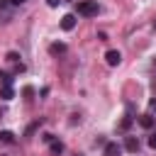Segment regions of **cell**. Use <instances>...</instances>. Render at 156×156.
<instances>
[{
    "label": "cell",
    "mask_w": 156,
    "mask_h": 156,
    "mask_svg": "<svg viewBox=\"0 0 156 156\" xmlns=\"http://www.w3.org/2000/svg\"><path fill=\"white\" fill-rule=\"evenodd\" d=\"M151 107H156V100H151Z\"/></svg>",
    "instance_id": "17"
},
{
    "label": "cell",
    "mask_w": 156,
    "mask_h": 156,
    "mask_svg": "<svg viewBox=\"0 0 156 156\" xmlns=\"http://www.w3.org/2000/svg\"><path fill=\"white\" fill-rule=\"evenodd\" d=\"M58 2H63V0H46V5H49V7H58Z\"/></svg>",
    "instance_id": "14"
},
{
    "label": "cell",
    "mask_w": 156,
    "mask_h": 156,
    "mask_svg": "<svg viewBox=\"0 0 156 156\" xmlns=\"http://www.w3.org/2000/svg\"><path fill=\"white\" fill-rule=\"evenodd\" d=\"M7 61H10V63H17V61H20V54L10 51V54H7Z\"/></svg>",
    "instance_id": "12"
},
{
    "label": "cell",
    "mask_w": 156,
    "mask_h": 156,
    "mask_svg": "<svg viewBox=\"0 0 156 156\" xmlns=\"http://www.w3.org/2000/svg\"><path fill=\"white\" fill-rule=\"evenodd\" d=\"M149 146H151V149H156V132L149 136Z\"/></svg>",
    "instance_id": "13"
},
{
    "label": "cell",
    "mask_w": 156,
    "mask_h": 156,
    "mask_svg": "<svg viewBox=\"0 0 156 156\" xmlns=\"http://www.w3.org/2000/svg\"><path fill=\"white\" fill-rule=\"evenodd\" d=\"M122 154V149H119V144L117 141H110V144H105V151H102V156H119Z\"/></svg>",
    "instance_id": "4"
},
{
    "label": "cell",
    "mask_w": 156,
    "mask_h": 156,
    "mask_svg": "<svg viewBox=\"0 0 156 156\" xmlns=\"http://www.w3.org/2000/svg\"><path fill=\"white\" fill-rule=\"evenodd\" d=\"M12 95H15L12 85H2V90H0V98H2V100H12Z\"/></svg>",
    "instance_id": "8"
},
{
    "label": "cell",
    "mask_w": 156,
    "mask_h": 156,
    "mask_svg": "<svg viewBox=\"0 0 156 156\" xmlns=\"http://www.w3.org/2000/svg\"><path fill=\"white\" fill-rule=\"evenodd\" d=\"M49 51H51V54H63V51H66V44H63V41H54V44L49 46Z\"/></svg>",
    "instance_id": "7"
},
{
    "label": "cell",
    "mask_w": 156,
    "mask_h": 156,
    "mask_svg": "<svg viewBox=\"0 0 156 156\" xmlns=\"http://www.w3.org/2000/svg\"><path fill=\"white\" fill-rule=\"evenodd\" d=\"M51 154H54V156H58V154H63V144L54 139V141H51Z\"/></svg>",
    "instance_id": "9"
},
{
    "label": "cell",
    "mask_w": 156,
    "mask_h": 156,
    "mask_svg": "<svg viewBox=\"0 0 156 156\" xmlns=\"http://www.w3.org/2000/svg\"><path fill=\"white\" fill-rule=\"evenodd\" d=\"M105 61H107L110 66H119V61H122V54H119L117 49H110V51L105 54Z\"/></svg>",
    "instance_id": "2"
},
{
    "label": "cell",
    "mask_w": 156,
    "mask_h": 156,
    "mask_svg": "<svg viewBox=\"0 0 156 156\" xmlns=\"http://www.w3.org/2000/svg\"><path fill=\"white\" fill-rule=\"evenodd\" d=\"M73 27H76V15H63L61 17V29L63 32H71Z\"/></svg>",
    "instance_id": "3"
},
{
    "label": "cell",
    "mask_w": 156,
    "mask_h": 156,
    "mask_svg": "<svg viewBox=\"0 0 156 156\" xmlns=\"http://www.w3.org/2000/svg\"><path fill=\"white\" fill-rule=\"evenodd\" d=\"M41 139H44V141H46V144H51V141H54V134H44V136H41Z\"/></svg>",
    "instance_id": "15"
},
{
    "label": "cell",
    "mask_w": 156,
    "mask_h": 156,
    "mask_svg": "<svg viewBox=\"0 0 156 156\" xmlns=\"http://www.w3.org/2000/svg\"><path fill=\"white\" fill-rule=\"evenodd\" d=\"M0 80H2V85H12V76L5 71H0Z\"/></svg>",
    "instance_id": "11"
},
{
    "label": "cell",
    "mask_w": 156,
    "mask_h": 156,
    "mask_svg": "<svg viewBox=\"0 0 156 156\" xmlns=\"http://www.w3.org/2000/svg\"><path fill=\"white\" fill-rule=\"evenodd\" d=\"M12 5H22V2H27V0H10Z\"/></svg>",
    "instance_id": "16"
},
{
    "label": "cell",
    "mask_w": 156,
    "mask_h": 156,
    "mask_svg": "<svg viewBox=\"0 0 156 156\" xmlns=\"http://www.w3.org/2000/svg\"><path fill=\"white\" fill-rule=\"evenodd\" d=\"M0 141H2V144H12V141H15V134H12V132H0Z\"/></svg>",
    "instance_id": "10"
},
{
    "label": "cell",
    "mask_w": 156,
    "mask_h": 156,
    "mask_svg": "<svg viewBox=\"0 0 156 156\" xmlns=\"http://www.w3.org/2000/svg\"><path fill=\"white\" fill-rule=\"evenodd\" d=\"M124 146H127V151H132V154H136L141 144H139V139H136V136H127V139H124Z\"/></svg>",
    "instance_id": "5"
},
{
    "label": "cell",
    "mask_w": 156,
    "mask_h": 156,
    "mask_svg": "<svg viewBox=\"0 0 156 156\" xmlns=\"http://www.w3.org/2000/svg\"><path fill=\"white\" fill-rule=\"evenodd\" d=\"M139 124H141L144 129H151V127H154V117H151V115H141V117H139Z\"/></svg>",
    "instance_id": "6"
},
{
    "label": "cell",
    "mask_w": 156,
    "mask_h": 156,
    "mask_svg": "<svg viewBox=\"0 0 156 156\" xmlns=\"http://www.w3.org/2000/svg\"><path fill=\"white\" fill-rule=\"evenodd\" d=\"M98 12H100L98 0H80V2H78V15H83V17H95Z\"/></svg>",
    "instance_id": "1"
}]
</instances>
